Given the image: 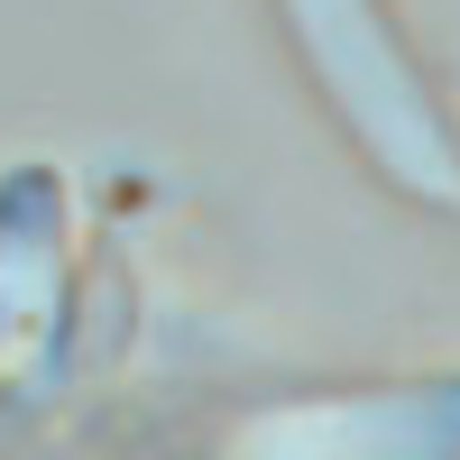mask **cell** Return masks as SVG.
<instances>
[{
  "instance_id": "1",
  "label": "cell",
  "mask_w": 460,
  "mask_h": 460,
  "mask_svg": "<svg viewBox=\"0 0 460 460\" xmlns=\"http://www.w3.org/2000/svg\"><path fill=\"white\" fill-rule=\"evenodd\" d=\"M286 28H295L304 65H314L332 120L368 147V166L396 194L460 212V138L442 120V102L424 93L405 37L387 28V10L377 0H286Z\"/></svg>"
},
{
  "instance_id": "2",
  "label": "cell",
  "mask_w": 460,
  "mask_h": 460,
  "mask_svg": "<svg viewBox=\"0 0 460 460\" xmlns=\"http://www.w3.org/2000/svg\"><path fill=\"white\" fill-rule=\"evenodd\" d=\"M240 451H314V460H442L460 451V377H414V387H377V396H323V405H277L240 433Z\"/></svg>"
},
{
  "instance_id": "3",
  "label": "cell",
  "mask_w": 460,
  "mask_h": 460,
  "mask_svg": "<svg viewBox=\"0 0 460 460\" xmlns=\"http://www.w3.org/2000/svg\"><path fill=\"white\" fill-rule=\"evenodd\" d=\"M65 304V184L47 166L0 175V368H28Z\"/></svg>"
}]
</instances>
